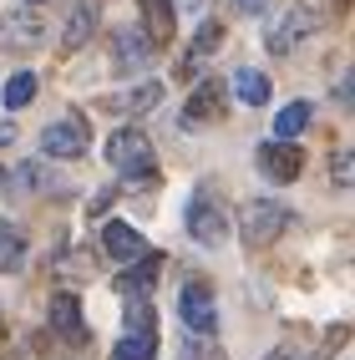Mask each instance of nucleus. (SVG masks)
I'll list each match as a JSON object with an SVG mask.
<instances>
[{"instance_id":"obj_1","label":"nucleus","mask_w":355,"mask_h":360,"mask_svg":"<svg viewBox=\"0 0 355 360\" xmlns=\"http://www.w3.org/2000/svg\"><path fill=\"white\" fill-rule=\"evenodd\" d=\"M107 167L112 173H122V178H142V173H153V142L142 137L137 127H117L107 137Z\"/></svg>"},{"instance_id":"obj_2","label":"nucleus","mask_w":355,"mask_h":360,"mask_svg":"<svg viewBox=\"0 0 355 360\" xmlns=\"http://www.w3.org/2000/svg\"><path fill=\"white\" fill-rule=\"evenodd\" d=\"M284 229H290V208H279L274 198H254V203L239 208V233H244V244H254V249L274 244Z\"/></svg>"},{"instance_id":"obj_3","label":"nucleus","mask_w":355,"mask_h":360,"mask_svg":"<svg viewBox=\"0 0 355 360\" xmlns=\"http://www.w3.org/2000/svg\"><path fill=\"white\" fill-rule=\"evenodd\" d=\"M188 233H193V244H203V249H224L228 244V213L219 208L213 193H198L188 203Z\"/></svg>"},{"instance_id":"obj_4","label":"nucleus","mask_w":355,"mask_h":360,"mask_svg":"<svg viewBox=\"0 0 355 360\" xmlns=\"http://www.w3.org/2000/svg\"><path fill=\"white\" fill-rule=\"evenodd\" d=\"M153 51L157 46L148 41L142 26H117L112 31V71H122V77H137L142 66H153Z\"/></svg>"},{"instance_id":"obj_5","label":"nucleus","mask_w":355,"mask_h":360,"mask_svg":"<svg viewBox=\"0 0 355 360\" xmlns=\"http://www.w3.org/2000/svg\"><path fill=\"white\" fill-rule=\"evenodd\" d=\"M315 26H320V15H315L310 6H290V11L279 15V26L264 36V46H269L274 56H290L299 41H310V36H315Z\"/></svg>"},{"instance_id":"obj_6","label":"nucleus","mask_w":355,"mask_h":360,"mask_svg":"<svg viewBox=\"0 0 355 360\" xmlns=\"http://www.w3.org/2000/svg\"><path fill=\"white\" fill-rule=\"evenodd\" d=\"M86 142H91V127H86V117H77V112L61 117V122H51V127L41 132V148L51 153V158H71V162L86 153Z\"/></svg>"},{"instance_id":"obj_7","label":"nucleus","mask_w":355,"mask_h":360,"mask_svg":"<svg viewBox=\"0 0 355 360\" xmlns=\"http://www.w3.org/2000/svg\"><path fill=\"white\" fill-rule=\"evenodd\" d=\"M178 315H183V325L193 330V335H213V330H219V304H213L208 284H183Z\"/></svg>"},{"instance_id":"obj_8","label":"nucleus","mask_w":355,"mask_h":360,"mask_svg":"<svg viewBox=\"0 0 355 360\" xmlns=\"http://www.w3.org/2000/svg\"><path fill=\"white\" fill-rule=\"evenodd\" d=\"M102 249H107V259H117V264H132V259L148 254V238H142L132 224L112 219V224H102Z\"/></svg>"},{"instance_id":"obj_9","label":"nucleus","mask_w":355,"mask_h":360,"mask_svg":"<svg viewBox=\"0 0 355 360\" xmlns=\"http://www.w3.org/2000/svg\"><path fill=\"white\" fill-rule=\"evenodd\" d=\"M259 167H264V178H274V183H295L304 158H299V148H290V137H279V148H274V142L259 148Z\"/></svg>"},{"instance_id":"obj_10","label":"nucleus","mask_w":355,"mask_h":360,"mask_svg":"<svg viewBox=\"0 0 355 360\" xmlns=\"http://www.w3.org/2000/svg\"><path fill=\"white\" fill-rule=\"evenodd\" d=\"M157 264H162V254H153V249L142 254V259H132V269L117 274V290H122L127 300H132V295H148L153 284H157Z\"/></svg>"},{"instance_id":"obj_11","label":"nucleus","mask_w":355,"mask_h":360,"mask_svg":"<svg viewBox=\"0 0 355 360\" xmlns=\"http://www.w3.org/2000/svg\"><path fill=\"white\" fill-rule=\"evenodd\" d=\"M137 6H142V20H148V26H142V31H148V41L153 46H168L173 41V0H137Z\"/></svg>"},{"instance_id":"obj_12","label":"nucleus","mask_w":355,"mask_h":360,"mask_svg":"<svg viewBox=\"0 0 355 360\" xmlns=\"http://www.w3.org/2000/svg\"><path fill=\"white\" fill-rule=\"evenodd\" d=\"M233 97H239V107H264L269 102V77L259 66H239L233 71Z\"/></svg>"},{"instance_id":"obj_13","label":"nucleus","mask_w":355,"mask_h":360,"mask_svg":"<svg viewBox=\"0 0 355 360\" xmlns=\"http://www.w3.org/2000/svg\"><path fill=\"white\" fill-rule=\"evenodd\" d=\"M51 325L71 340H86V320H82V300L77 295H56L51 300Z\"/></svg>"},{"instance_id":"obj_14","label":"nucleus","mask_w":355,"mask_h":360,"mask_svg":"<svg viewBox=\"0 0 355 360\" xmlns=\"http://www.w3.org/2000/svg\"><path fill=\"white\" fill-rule=\"evenodd\" d=\"M41 41V20L26 15V11H11L0 20V46H36Z\"/></svg>"},{"instance_id":"obj_15","label":"nucleus","mask_w":355,"mask_h":360,"mask_svg":"<svg viewBox=\"0 0 355 360\" xmlns=\"http://www.w3.org/2000/svg\"><path fill=\"white\" fill-rule=\"evenodd\" d=\"M219 102H224V86L219 82H203L193 97H188V107H183V122L193 127V122H208V117H219Z\"/></svg>"},{"instance_id":"obj_16","label":"nucleus","mask_w":355,"mask_h":360,"mask_svg":"<svg viewBox=\"0 0 355 360\" xmlns=\"http://www.w3.org/2000/svg\"><path fill=\"white\" fill-rule=\"evenodd\" d=\"M91 20H97V6H91V0H82V6L66 15V31H61V46H66V51H82V46L91 41Z\"/></svg>"},{"instance_id":"obj_17","label":"nucleus","mask_w":355,"mask_h":360,"mask_svg":"<svg viewBox=\"0 0 355 360\" xmlns=\"http://www.w3.org/2000/svg\"><path fill=\"white\" fill-rule=\"evenodd\" d=\"M157 355V330H127L112 345V360H153Z\"/></svg>"},{"instance_id":"obj_18","label":"nucleus","mask_w":355,"mask_h":360,"mask_svg":"<svg viewBox=\"0 0 355 360\" xmlns=\"http://www.w3.org/2000/svg\"><path fill=\"white\" fill-rule=\"evenodd\" d=\"M20 259H26V233H20L11 219H0V274H15Z\"/></svg>"},{"instance_id":"obj_19","label":"nucleus","mask_w":355,"mask_h":360,"mask_svg":"<svg viewBox=\"0 0 355 360\" xmlns=\"http://www.w3.org/2000/svg\"><path fill=\"white\" fill-rule=\"evenodd\" d=\"M304 127H310V102L279 107V117H274V137H295V132H304Z\"/></svg>"},{"instance_id":"obj_20","label":"nucleus","mask_w":355,"mask_h":360,"mask_svg":"<svg viewBox=\"0 0 355 360\" xmlns=\"http://www.w3.org/2000/svg\"><path fill=\"white\" fill-rule=\"evenodd\" d=\"M31 97H36V77H31V71H15V77L6 82V107H11V112H20Z\"/></svg>"},{"instance_id":"obj_21","label":"nucleus","mask_w":355,"mask_h":360,"mask_svg":"<svg viewBox=\"0 0 355 360\" xmlns=\"http://www.w3.org/2000/svg\"><path fill=\"white\" fill-rule=\"evenodd\" d=\"M162 102V82H142L132 97H127V112H153Z\"/></svg>"},{"instance_id":"obj_22","label":"nucleus","mask_w":355,"mask_h":360,"mask_svg":"<svg viewBox=\"0 0 355 360\" xmlns=\"http://www.w3.org/2000/svg\"><path fill=\"white\" fill-rule=\"evenodd\" d=\"M127 330H157V315L142 295H132V304H127Z\"/></svg>"},{"instance_id":"obj_23","label":"nucleus","mask_w":355,"mask_h":360,"mask_svg":"<svg viewBox=\"0 0 355 360\" xmlns=\"http://www.w3.org/2000/svg\"><path fill=\"white\" fill-rule=\"evenodd\" d=\"M219 41H224V26H219V20H203V31H198L193 46H188V56H203V51H213Z\"/></svg>"},{"instance_id":"obj_24","label":"nucleus","mask_w":355,"mask_h":360,"mask_svg":"<svg viewBox=\"0 0 355 360\" xmlns=\"http://www.w3.org/2000/svg\"><path fill=\"white\" fill-rule=\"evenodd\" d=\"M330 173H335V188H350V178H355V158H350V148H340V153H335Z\"/></svg>"},{"instance_id":"obj_25","label":"nucleus","mask_w":355,"mask_h":360,"mask_svg":"<svg viewBox=\"0 0 355 360\" xmlns=\"http://www.w3.org/2000/svg\"><path fill=\"white\" fill-rule=\"evenodd\" d=\"M15 183H20V188H31V183H41V167H36V162H26V167H15Z\"/></svg>"},{"instance_id":"obj_26","label":"nucleus","mask_w":355,"mask_h":360,"mask_svg":"<svg viewBox=\"0 0 355 360\" xmlns=\"http://www.w3.org/2000/svg\"><path fill=\"white\" fill-rule=\"evenodd\" d=\"M183 360H224V355H219V350H213V345H193V350H188Z\"/></svg>"},{"instance_id":"obj_27","label":"nucleus","mask_w":355,"mask_h":360,"mask_svg":"<svg viewBox=\"0 0 355 360\" xmlns=\"http://www.w3.org/2000/svg\"><path fill=\"white\" fill-rule=\"evenodd\" d=\"M264 360H304V350H299V345H279V350L264 355Z\"/></svg>"},{"instance_id":"obj_28","label":"nucleus","mask_w":355,"mask_h":360,"mask_svg":"<svg viewBox=\"0 0 355 360\" xmlns=\"http://www.w3.org/2000/svg\"><path fill=\"white\" fill-rule=\"evenodd\" d=\"M233 6H239V11H259L264 0H233Z\"/></svg>"},{"instance_id":"obj_29","label":"nucleus","mask_w":355,"mask_h":360,"mask_svg":"<svg viewBox=\"0 0 355 360\" xmlns=\"http://www.w3.org/2000/svg\"><path fill=\"white\" fill-rule=\"evenodd\" d=\"M178 6H183V11H198V6H203V0H178Z\"/></svg>"},{"instance_id":"obj_30","label":"nucleus","mask_w":355,"mask_h":360,"mask_svg":"<svg viewBox=\"0 0 355 360\" xmlns=\"http://www.w3.org/2000/svg\"><path fill=\"white\" fill-rule=\"evenodd\" d=\"M0 183H6V173H0Z\"/></svg>"},{"instance_id":"obj_31","label":"nucleus","mask_w":355,"mask_h":360,"mask_svg":"<svg viewBox=\"0 0 355 360\" xmlns=\"http://www.w3.org/2000/svg\"><path fill=\"white\" fill-rule=\"evenodd\" d=\"M26 6H31V0H26Z\"/></svg>"}]
</instances>
